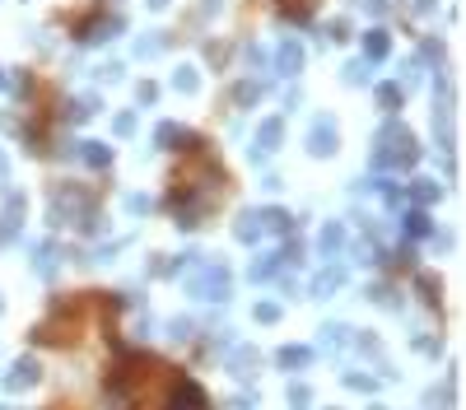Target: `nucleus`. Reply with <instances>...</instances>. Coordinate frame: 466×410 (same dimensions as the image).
<instances>
[{
	"label": "nucleus",
	"mask_w": 466,
	"mask_h": 410,
	"mask_svg": "<svg viewBox=\"0 0 466 410\" xmlns=\"http://www.w3.org/2000/svg\"><path fill=\"white\" fill-rule=\"evenodd\" d=\"M262 94H266V84H252V79H243V84H238V103H257Z\"/></svg>",
	"instance_id": "nucleus-32"
},
{
	"label": "nucleus",
	"mask_w": 466,
	"mask_h": 410,
	"mask_svg": "<svg viewBox=\"0 0 466 410\" xmlns=\"http://www.w3.org/2000/svg\"><path fill=\"white\" fill-rule=\"evenodd\" d=\"M401 98H405V89L401 84H396V79H387V84H378V103H383V108H401Z\"/></svg>",
	"instance_id": "nucleus-23"
},
{
	"label": "nucleus",
	"mask_w": 466,
	"mask_h": 410,
	"mask_svg": "<svg viewBox=\"0 0 466 410\" xmlns=\"http://www.w3.org/2000/svg\"><path fill=\"white\" fill-rule=\"evenodd\" d=\"M280 140H284V122H280V117H266L262 126H257V145L248 149V158L252 163H266V158L280 149Z\"/></svg>",
	"instance_id": "nucleus-3"
},
{
	"label": "nucleus",
	"mask_w": 466,
	"mask_h": 410,
	"mask_svg": "<svg viewBox=\"0 0 466 410\" xmlns=\"http://www.w3.org/2000/svg\"><path fill=\"white\" fill-rule=\"evenodd\" d=\"M275 363H280V368H308V363H312V350L308 345H284L275 354Z\"/></svg>",
	"instance_id": "nucleus-13"
},
{
	"label": "nucleus",
	"mask_w": 466,
	"mask_h": 410,
	"mask_svg": "<svg viewBox=\"0 0 466 410\" xmlns=\"http://www.w3.org/2000/svg\"><path fill=\"white\" fill-rule=\"evenodd\" d=\"M275 270H280V256H275V252H266V256H257V261L248 266V280H252V284H266L271 275H275Z\"/></svg>",
	"instance_id": "nucleus-14"
},
{
	"label": "nucleus",
	"mask_w": 466,
	"mask_h": 410,
	"mask_svg": "<svg viewBox=\"0 0 466 410\" xmlns=\"http://www.w3.org/2000/svg\"><path fill=\"white\" fill-rule=\"evenodd\" d=\"M355 261L373 266V261H378V247H373V243H359V247H355Z\"/></svg>",
	"instance_id": "nucleus-40"
},
{
	"label": "nucleus",
	"mask_w": 466,
	"mask_h": 410,
	"mask_svg": "<svg viewBox=\"0 0 466 410\" xmlns=\"http://www.w3.org/2000/svg\"><path fill=\"white\" fill-rule=\"evenodd\" d=\"M369 410H387V406H369Z\"/></svg>",
	"instance_id": "nucleus-52"
},
{
	"label": "nucleus",
	"mask_w": 466,
	"mask_h": 410,
	"mask_svg": "<svg viewBox=\"0 0 466 410\" xmlns=\"http://www.w3.org/2000/svg\"><path fill=\"white\" fill-rule=\"evenodd\" d=\"M136 98H140V103H154L159 89H154V84H140V94H136Z\"/></svg>",
	"instance_id": "nucleus-44"
},
{
	"label": "nucleus",
	"mask_w": 466,
	"mask_h": 410,
	"mask_svg": "<svg viewBox=\"0 0 466 410\" xmlns=\"http://www.w3.org/2000/svg\"><path fill=\"white\" fill-rule=\"evenodd\" d=\"M438 10V0H415V15H434Z\"/></svg>",
	"instance_id": "nucleus-47"
},
{
	"label": "nucleus",
	"mask_w": 466,
	"mask_h": 410,
	"mask_svg": "<svg viewBox=\"0 0 466 410\" xmlns=\"http://www.w3.org/2000/svg\"><path fill=\"white\" fill-rule=\"evenodd\" d=\"M326 33H331V42H345V24H341V19H331V28H326Z\"/></svg>",
	"instance_id": "nucleus-45"
},
{
	"label": "nucleus",
	"mask_w": 466,
	"mask_h": 410,
	"mask_svg": "<svg viewBox=\"0 0 466 410\" xmlns=\"http://www.w3.org/2000/svg\"><path fill=\"white\" fill-rule=\"evenodd\" d=\"M98 79H108V84H112V79H122V65H103V70H98Z\"/></svg>",
	"instance_id": "nucleus-46"
},
{
	"label": "nucleus",
	"mask_w": 466,
	"mask_h": 410,
	"mask_svg": "<svg viewBox=\"0 0 466 410\" xmlns=\"http://www.w3.org/2000/svg\"><path fill=\"white\" fill-rule=\"evenodd\" d=\"M186 294L201 303H224L229 299V266H219V261H205L191 280H186Z\"/></svg>",
	"instance_id": "nucleus-1"
},
{
	"label": "nucleus",
	"mask_w": 466,
	"mask_h": 410,
	"mask_svg": "<svg viewBox=\"0 0 466 410\" xmlns=\"http://www.w3.org/2000/svg\"><path fill=\"white\" fill-rule=\"evenodd\" d=\"M5 215H24V191L5 187Z\"/></svg>",
	"instance_id": "nucleus-33"
},
{
	"label": "nucleus",
	"mask_w": 466,
	"mask_h": 410,
	"mask_svg": "<svg viewBox=\"0 0 466 410\" xmlns=\"http://www.w3.org/2000/svg\"><path fill=\"white\" fill-rule=\"evenodd\" d=\"M186 140V131L177 126V122H159L154 131V149H172V145H182Z\"/></svg>",
	"instance_id": "nucleus-16"
},
{
	"label": "nucleus",
	"mask_w": 466,
	"mask_h": 410,
	"mask_svg": "<svg viewBox=\"0 0 466 410\" xmlns=\"http://www.w3.org/2000/svg\"><path fill=\"white\" fill-rule=\"evenodd\" d=\"M364 10H369V15H383V10H387V0H364Z\"/></svg>",
	"instance_id": "nucleus-48"
},
{
	"label": "nucleus",
	"mask_w": 466,
	"mask_h": 410,
	"mask_svg": "<svg viewBox=\"0 0 466 410\" xmlns=\"http://www.w3.org/2000/svg\"><path fill=\"white\" fill-rule=\"evenodd\" d=\"M419 61H443V42H434V38H429V42L419 47Z\"/></svg>",
	"instance_id": "nucleus-38"
},
{
	"label": "nucleus",
	"mask_w": 466,
	"mask_h": 410,
	"mask_svg": "<svg viewBox=\"0 0 466 410\" xmlns=\"http://www.w3.org/2000/svg\"><path fill=\"white\" fill-rule=\"evenodd\" d=\"M415 294H419V303H429V308H434V303H438V280H434V275H415Z\"/></svg>",
	"instance_id": "nucleus-26"
},
{
	"label": "nucleus",
	"mask_w": 466,
	"mask_h": 410,
	"mask_svg": "<svg viewBox=\"0 0 466 410\" xmlns=\"http://www.w3.org/2000/svg\"><path fill=\"white\" fill-rule=\"evenodd\" d=\"M159 51H163V38H159V33H145V42L136 38V56L140 61H150V56H159Z\"/></svg>",
	"instance_id": "nucleus-27"
},
{
	"label": "nucleus",
	"mask_w": 466,
	"mask_h": 410,
	"mask_svg": "<svg viewBox=\"0 0 466 410\" xmlns=\"http://www.w3.org/2000/svg\"><path fill=\"white\" fill-rule=\"evenodd\" d=\"M341 149V126H336V117H317L308 126V154L312 158H331Z\"/></svg>",
	"instance_id": "nucleus-2"
},
{
	"label": "nucleus",
	"mask_w": 466,
	"mask_h": 410,
	"mask_svg": "<svg viewBox=\"0 0 466 410\" xmlns=\"http://www.w3.org/2000/svg\"><path fill=\"white\" fill-rule=\"evenodd\" d=\"M33 256H38V261H33V266H38V275H42V280H51V275H56V247H51V243H38V247H33Z\"/></svg>",
	"instance_id": "nucleus-18"
},
{
	"label": "nucleus",
	"mask_w": 466,
	"mask_h": 410,
	"mask_svg": "<svg viewBox=\"0 0 466 410\" xmlns=\"http://www.w3.org/2000/svg\"><path fill=\"white\" fill-rule=\"evenodd\" d=\"M262 233H266L262 229V210H243L238 224H233V238H238V243H257Z\"/></svg>",
	"instance_id": "nucleus-9"
},
{
	"label": "nucleus",
	"mask_w": 466,
	"mask_h": 410,
	"mask_svg": "<svg viewBox=\"0 0 466 410\" xmlns=\"http://www.w3.org/2000/svg\"><path fill=\"white\" fill-rule=\"evenodd\" d=\"M262 229H271V233H289L294 220H289V210H262Z\"/></svg>",
	"instance_id": "nucleus-22"
},
{
	"label": "nucleus",
	"mask_w": 466,
	"mask_h": 410,
	"mask_svg": "<svg viewBox=\"0 0 466 410\" xmlns=\"http://www.w3.org/2000/svg\"><path fill=\"white\" fill-rule=\"evenodd\" d=\"M122 28H126V24L117 15H112V19H98V24L84 33V42H112V33H122Z\"/></svg>",
	"instance_id": "nucleus-17"
},
{
	"label": "nucleus",
	"mask_w": 466,
	"mask_h": 410,
	"mask_svg": "<svg viewBox=\"0 0 466 410\" xmlns=\"http://www.w3.org/2000/svg\"><path fill=\"white\" fill-rule=\"evenodd\" d=\"M341 247H345V229H341V224H322V233H317V252L336 256Z\"/></svg>",
	"instance_id": "nucleus-12"
},
{
	"label": "nucleus",
	"mask_w": 466,
	"mask_h": 410,
	"mask_svg": "<svg viewBox=\"0 0 466 410\" xmlns=\"http://www.w3.org/2000/svg\"><path fill=\"white\" fill-rule=\"evenodd\" d=\"M284 401H289V410H308L312 406V387L308 382H294V387L284 392Z\"/></svg>",
	"instance_id": "nucleus-24"
},
{
	"label": "nucleus",
	"mask_w": 466,
	"mask_h": 410,
	"mask_svg": "<svg viewBox=\"0 0 466 410\" xmlns=\"http://www.w3.org/2000/svg\"><path fill=\"white\" fill-rule=\"evenodd\" d=\"M33 382H38V359L24 354V359H15V368L5 373V392H24V387H33Z\"/></svg>",
	"instance_id": "nucleus-5"
},
{
	"label": "nucleus",
	"mask_w": 466,
	"mask_h": 410,
	"mask_svg": "<svg viewBox=\"0 0 466 410\" xmlns=\"http://www.w3.org/2000/svg\"><path fill=\"white\" fill-rule=\"evenodd\" d=\"M172 410H210V401H205V392L191 378H182L177 382V396H172Z\"/></svg>",
	"instance_id": "nucleus-6"
},
{
	"label": "nucleus",
	"mask_w": 466,
	"mask_h": 410,
	"mask_svg": "<svg viewBox=\"0 0 466 410\" xmlns=\"http://www.w3.org/2000/svg\"><path fill=\"white\" fill-rule=\"evenodd\" d=\"M126 210H131V215H150L154 201H150V196H126Z\"/></svg>",
	"instance_id": "nucleus-37"
},
{
	"label": "nucleus",
	"mask_w": 466,
	"mask_h": 410,
	"mask_svg": "<svg viewBox=\"0 0 466 410\" xmlns=\"http://www.w3.org/2000/svg\"><path fill=\"white\" fill-rule=\"evenodd\" d=\"M229 406H233V410H257V392H252V396H248V392H238Z\"/></svg>",
	"instance_id": "nucleus-42"
},
{
	"label": "nucleus",
	"mask_w": 466,
	"mask_h": 410,
	"mask_svg": "<svg viewBox=\"0 0 466 410\" xmlns=\"http://www.w3.org/2000/svg\"><path fill=\"white\" fill-rule=\"evenodd\" d=\"M112 131H117V136H136V112H117V117H112Z\"/></svg>",
	"instance_id": "nucleus-31"
},
{
	"label": "nucleus",
	"mask_w": 466,
	"mask_h": 410,
	"mask_svg": "<svg viewBox=\"0 0 466 410\" xmlns=\"http://www.w3.org/2000/svg\"><path fill=\"white\" fill-rule=\"evenodd\" d=\"M0 410H10V406H0Z\"/></svg>",
	"instance_id": "nucleus-54"
},
{
	"label": "nucleus",
	"mask_w": 466,
	"mask_h": 410,
	"mask_svg": "<svg viewBox=\"0 0 466 410\" xmlns=\"http://www.w3.org/2000/svg\"><path fill=\"white\" fill-rule=\"evenodd\" d=\"M438 196H443V187H438L434 177H419V182H410V201H415V205H434Z\"/></svg>",
	"instance_id": "nucleus-15"
},
{
	"label": "nucleus",
	"mask_w": 466,
	"mask_h": 410,
	"mask_svg": "<svg viewBox=\"0 0 466 410\" xmlns=\"http://www.w3.org/2000/svg\"><path fill=\"white\" fill-rule=\"evenodd\" d=\"M79 158H84L89 168H108L112 149H108V145H98V140H89V145H79Z\"/></svg>",
	"instance_id": "nucleus-19"
},
{
	"label": "nucleus",
	"mask_w": 466,
	"mask_h": 410,
	"mask_svg": "<svg viewBox=\"0 0 466 410\" xmlns=\"http://www.w3.org/2000/svg\"><path fill=\"white\" fill-rule=\"evenodd\" d=\"M387 51H392V38L383 28H369V33H364V61H383Z\"/></svg>",
	"instance_id": "nucleus-11"
},
{
	"label": "nucleus",
	"mask_w": 466,
	"mask_h": 410,
	"mask_svg": "<svg viewBox=\"0 0 466 410\" xmlns=\"http://www.w3.org/2000/svg\"><path fill=\"white\" fill-rule=\"evenodd\" d=\"M5 84H10V79H5V70H0V89H5Z\"/></svg>",
	"instance_id": "nucleus-51"
},
{
	"label": "nucleus",
	"mask_w": 466,
	"mask_h": 410,
	"mask_svg": "<svg viewBox=\"0 0 466 410\" xmlns=\"http://www.w3.org/2000/svg\"><path fill=\"white\" fill-rule=\"evenodd\" d=\"M257 363H262V354L252 345H233V354H229V373L238 382H248V378H257Z\"/></svg>",
	"instance_id": "nucleus-4"
},
{
	"label": "nucleus",
	"mask_w": 466,
	"mask_h": 410,
	"mask_svg": "<svg viewBox=\"0 0 466 410\" xmlns=\"http://www.w3.org/2000/svg\"><path fill=\"white\" fill-rule=\"evenodd\" d=\"M341 79L350 84V89H359V84H369V79H373V61H350V65L341 70Z\"/></svg>",
	"instance_id": "nucleus-20"
},
{
	"label": "nucleus",
	"mask_w": 466,
	"mask_h": 410,
	"mask_svg": "<svg viewBox=\"0 0 466 410\" xmlns=\"http://www.w3.org/2000/svg\"><path fill=\"white\" fill-rule=\"evenodd\" d=\"M172 89H182V94H196V89H201V70H196V65H177V75H172Z\"/></svg>",
	"instance_id": "nucleus-21"
},
{
	"label": "nucleus",
	"mask_w": 466,
	"mask_h": 410,
	"mask_svg": "<svg viewBox=\"0 0 466 410\" xmlns=\"http://www.w3.org/2000/svg\"><path fill=\"white\" fill-rule=\"evenodd\" d=\"M0 313H5V303H0Z\"/></svg>",
	"instance_id": "nucleus-53"
},
{
	"label": "nucleus",
	"mask_w": 466,
	"mask_h": 410,
	"mask_svg": "<svg viewBox=\"0 0 466 410\" xmlns=\"http://www.w3.org/2000/svg\"><path fill=\"white\" fill-rule=\"evenodd\" d=\"M93 112H98V98H75V103H70V122H84V117H93Z\"/></svg>",
	"instance_id": "nucleus-28"
},
{
	"label": "nucleus",
	"mask_w": 466,
	"mask_h": 410,
	"mask_svg": "<svg viewBox=\"0 0 466 410\" xmlns=\"http://www.w3.org/2000/svg\"><path fill=\"white\" fill-rule=\"evenodd\" d=\"M415 350H419V354H438V341H434L429 331H419V336H415Z\"/></svg>",
	"instance_id": "nucleus-41"
},
{
	"label": "nucleus",
	"mask_w": 466,
	"mask_h": 410,
	"mask_svg": "<svg viewBox=\"0 0 466 410\" xmlns=\"http://www.w3.org/2000/svg\"><path fill=\"white\" fill-rule=\"evenodd\" d=\"M350 336H355V331H350L345 322H326L322 331H317V345H322V350H345V345H350Z\"/></svg>",
	"instance_id": "nucleus-10"
},
{
	"label": "nucleus",
	"mask_w": 466,
	"mask_h": 410,
	"mask_svg": "<svg viewBox=\"0 0 466 410\" xmlns=\"http://www.w3.org/2000/svg\"><path fill=\"white\" fill-rule=\"evenodd\" d=\"M252 317H257L262 327H275V322H280V303H257V308H252Z\"/></svg>",
	"instance_id": "nucleus-30"
},
{
	"label": "nucleus",
	"mask_w": 466,
	"mask_h": 410,
	"mask_svg": "<svg viewBox=\"0 0 466 410\" xmlns=\"http://www.w3.org/2000/svg\"><path fill=\"white\" fill-rule=\"evenodd\" d=\"M359 350H364V354H369V359H383V345H378V341H373L369 331L359 336Z\"/></svg>",
	"instance_id": "nucleus-39"
},
{
	"label": "nucleus",
	"mask_w": 466,
	"mask_h": 410,
	"mask_svg": "<svg viewBox=\"0 0 466 410\" xmlns=\"http://www.w3.org/2000/svg\"><path fill=\"white\" fill-rule=\"evenodd\" d=\"M145 5H150V10H163V5H168V0H145Z\"/></svg>",
	"instance_id": "nucleus-49"
},
{
	"label": "nucleus",
	"mask_w": 466,
	"mask_h": 410,
	"mask_svg": "<svg viewBox=\"0 0 466 410\" xmlns=\"http://www.w3.org/2000/svg\"><path fill=\"white\" fill-rule=\"evenodd\" d=\"M168 336H172V341H191V322H186V317H172Z\"/></svg>",
	"instance_id": "nucleus-36"
},
{
	"label": "nucleus",
	"mask_w": 466,
	"mask_h": 410,
	"mask_svg": "<svg viewBox=\"0 0 466 410\" xmlns=\"http://www.w3.org/2000/svg\"><path fill=\"white\" fill-rule=\"evenodd\" d=\"M341 284H345V270H341V266H331V270H317V275H312L308 294H312V299H331Z\"/></svg>",
	"instance_id": "nucleus-7"
},
{
	"label": "nucleus",
	"mask_w": 466,
	"mask_h": 410,
	"mask_svg": "<svg viewBox=\"0 0 466 410\" xmlns=\"http://www.w3.org/2000/svg\"><path fill=\"white\" fill-rule=\"evenodd\" d=\"M19 233V215H0V243H15Z\"/></svg>",
	"instance_id": "nucleus-35"
},
{
	"label": "nucleus",
	"mask_w": 466,
	"mask_h": 410,
	"mask_svg": "<svg viewBox=\"0 0 466 410\" xmlns=\"http://www.w3.org/2000/svg\"><path fill=\"white\" fill-rule=\"evenodd\" d=\"M369 294H373L378 303H383V308H396V289H392V284H373Z\"/></svg>",
	"instance_id": "nucleus-34"
},
{
	"label": "nucleus",
	"mask_w": 466,
	"mask_h": 410,
	"mask_svg": "<svg viewBox=\"0 0 466 410\" xmlns=\"http://www.w3.org/2000/svg\"><path fill=\"white\" fill-rule=\"evenodd\" d=\"M5 173H10V158H5V154H0V177H5Z\"/></svg>",
	"instance_id": "nucleus-50"
},
{
	"label": "nucleus",
	"mask_w": 466,
	"mask_h": 410,
	"mask_svg": "<svg viewBox=\"0 0 466 410\" xmlns=\"http://www.w3.org/2000/svg\"><path fill=\"white\" fill-rule=\"evenodd\" d=\"M429 406H443V410H452V392H429Z\"/></svg>",
	"instance_id": "nucleus-43"
},
{
	"label": "nucleus",
	"mask_w": 466,
	"mask_h": 410,
	"mask_svg": "<svg viewBox=\"0 0 466 410\" xmlns=\"http://www.w3.org/2000/svg\"><path fill=\"white\" fill-rule=\"evenodd\" d=\"M345 387H350V392H378V378H369V373H345Z\"/></svg>",
	"instance_id": "nucleus-29"
},
{
	"label": "nucleus",
	"mask_w": 466,
	"mask_h": 410,
	"mask_svg": "<svg viewBox=\"0 0 466 410\" xmlns=\"http://www.w3.org/2000/svg\"><path fill=\"white\" fill-rule=\"evenodd\" d=\"M275 65H280V75H298V70H303V47H298L294 38H284V42H280Z\"/></svg>",
	"instance_id": "nucleus-8"
},
{
	"label": "nucleus",
	"mask_w": 466,
	"mask_h": 410,
	"mask_svg": "<svg viewBox=\"0 0 466 410\" xmlns=\"http://www.w3.org/2000/svg\"><path fill=\"white\" fill-rule=\"evenodd\" d=\"M405 238H429V215H424V210H410V215H405Z\"/></svg>",
	"instance_id": "nucleus-25"
}]
</instances>
